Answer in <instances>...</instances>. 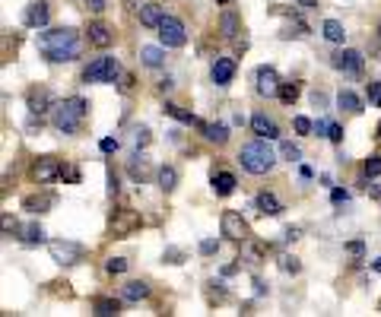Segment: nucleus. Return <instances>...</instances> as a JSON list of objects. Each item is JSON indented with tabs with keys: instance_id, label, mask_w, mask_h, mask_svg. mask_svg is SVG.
I'll use <instances>...</instances> for the list:
<instances>
[{
	"instance_id": "obj_30",
	"label": "nucleus",
	"mask_w": 381,
	"mask_h": 317,
	"mask_svg": "<svg viewBox=\"0 0 381 317\" xmlns=\"http://www.w3.org/2000/svg\"><path fill=\"white\" fill-rule=\"evenodd\" d=\"M321 29H324V38H328L330 45H344V42H346V29H344V23H337V19H328V23H324Z\"/></svg>"
},
{
	"instance_id": "obj_56",
	"label": "nucleus",
	"mask_w": 381,
	"mask_h": 317,
	"mask_svg": "<svg viewBox=\"0 0 381 317\" xmlns=\"http://www.w3.org/2000/svg\"><path fill=\"white\" fill-rule=\"evenodd\" d=\"M3 232H7V235H10V232H16V222L10 219V216H3Z\"/></svg>"
},
{
	"instance_id": "obj_48",
	"label": "nucleus",
	"mask_w": 381,
	"mask_h": 317,
	"mask_svg": "<svg viewBox=\"0 0 381 317\" xmlns=\"http://www.w3.org/2000/svg\"><path fill=\"white\" fill-rule=\"evenodd\" d=\"M328 140H330V143H340V140H344V127H340V124H330V127H328Z\"/></svg>"
},
{
	"instance_id": "obj_7",
	"label": "nucleus",
	"mask_w": 381,
	"mask_h": 317,
	"mask_svg": "<svg viewBox=\"0 0 381 317\" xmlns=\"http://www.w3.org/2000/svg\"><path fill=\"white\" fill-rule=\"evenodd\" d=\"M159 42H162L165 48H185L187 32L178 16H172V13L162 16V23H159Z\"/></svg>"
},
{
	"instance_id": "obj_20",
	"label": "nucleus",
	"mask_w": 381,
	"mask_h": 317,
	"mask_svg": "<svg viewBox=\"0 0 381 317\" xmlns=\"http://www.w3.org/2000/svg\"><path fill=\"white\" fill-rule=\"evenodd\" d=\"M210 184H213V194L217 197H229L239 181H235V174L232 172H223V168H219V172L210 174Z\"/></svg>"
},
{
	"instance_id": "obj_40",
	"label": "nucleus",
	"mask_w": 381,
	"mask_h": 317,
	"mask_svg": "<svg viewBox=\"0 0 381 317\" xmlns=\"http://www.w3.org/2000/svg\"><path fill=\"white\" fill-rule=\"evenodd\" d=\"M124 270H127V260H124V257H108V260H105V273L118 276V273H124Z\"/></svg>"
},
{
	"instance_id": "obj_22",
	"label": "nucleus",
	"mask_w": 381,
	"mask_h": 317,
	"mask_svg": "<svg viewBox=\"0 0 381 317\" xmlns=\"http://www.w3.org/2000/svg\"><path fill=\"white\" fill-rule=\"evenodd\" d=\"M121 298L124 302H143V298H150V286L143 280H130L121 286Z\"/></svg>"
},
{
	"instance_id": "obj_45",
	"label": "nucleus",
	"mask_w": 381,
	"mask_h": 317,
	"mask_svg": "<svg viewBox=\"0 0 381 317\" xmlns=\"http://www.w3.org/2000/svg\"><path fill=\"white\" fill-rule=\"evenodd\" d=\"M60 178H64V181H70V184H80V168L64 165V168H60Z\"/></svg>"
},
{
	"instance_id": "obj_49",
	"label": "nucleus",
	"mask_w": 381,
	"mask_h": 317,
	"mask_svg": "<svg viewBox=\"0 0 381 317\" xmlns=\"http://www.w3.org/2000/svg\"><path fill=\"white\" fill-rule=\"evenodd\" d=\"M330 200H334L337 206H340V203H350V194H346V190H340V188H334V190H330Z\"/></svg>"
},
{
	"instance_id": "obj_32",
	"label": "nucleus",
	"mask_w": 381,
	"mask_h": 317,
	"mask_svg": "<svg viewBox=\"0 0 381 317\" xmlns=\"http://www.w3.org/2000/svg\"><path fill=\"white\" fill-rule=\"evenodd\" d=\"M308 32H312V29H308V23H302L299 16H296V19H292V23L280 32V38H305Z\"/></svg>"
},
{
	"instance_id": "obj_27",
	"label": "nucleus",
	"mask_w": 381,
	"mask_h": 317,
	"mask_svg": "<svg viewBox=\"0 0 381 317\" xmlns=\"http://www.w3.org/2000/svg\"><path fill=\"white\" fill-rule=\"evenodd\" d=\"M19 242H23L26 248H35V244L45 242V232H42V226H38V222H29V226L19 228Z\"/></svg>"
},
{
	"instance_id": "obj_46",
	"label": "nucleus",
	"mask_w": 381,
	"mask_h": 317,
	"mask_svg": "<svg viewBox=\"0 0 381 317\" xmlns=\"http://www.w3.org/2000/svg\"><path fill=\"white\" fill-rule=\"evenodd\" d=\"M118 89L127 96V92L134 89V76H130V73H121V76H118Z\"/></svg>"
},
{
	"instance_id": "obj_44",
	"label": "nucleus",
	"mask_w": 381,
	"mask_h": 317,
	"mask_svg": "<svg viewBox=\"0 0 381 317\" xmlns=\"http://www.w3.org/2000/svg\"><path fill=\"white\" fill-rule=\"evenodd\" d=\"M292 127H296V134H302V136H308L314 130V124L308 121V118H296V121H292Z\"/></svg>"
},
{
	"instance_id": "obj_12",
	"label": "nucleus",
	"mask_w": 381,
	"mask_h": 317,
	"mask_svg": "<svg viewBox=\"0 0 381 317\" xmlns=\"http://www.w3.org/2000/svg\"><path fill=\"white\" fill-rule=\"evenodd\" d=\"M60 162L54 156H42L35 158V165H32V178H35V184H51L60 178Z\"/></svg>"
},
{
	"instance_id": "obj_35",
	"label": "nucleus",
	"mask_w": 381,
	"mask_h": 317,
	"mask_svg": "<svg viewBox=\"0 0 381 317\" xmlns=\"http://www.w3.org/2000/svg\"><path fill=\"white\" fill-rule=\"evenodd\" d=\"M280 270H283L286 276H299V273H302V260H299V257H292V254H283V257H280Z\"/></svg>"
},
{
	"instance_id": "obj_53",
	"label": "nucleus",
	"mask_w": 381,
	"mask_h": 317,
	"mask_svg": "<svg viewBox=\"0 0 381 317\" xmlns=\"http://www.w3.org/2000/svg\"><path fill=\"white\" fill-rule=\"evenodd\" d=\"M156 89H159V96H169V92L175 89V83H172V80H159Z\"/></svg>"
},
{
	"instance_id": "obj_13",
	"label": "nucleus",
	"mask_w": 381,
	"mask_h": 317,
	"mask_svg": "<svg viewBox=\"0 0 381 317\" xmlns=\"http://www.w3.org/2000/svg\"><path fill=\"white\" fill-rule=\"evenodd\" d=\"M26 26H29V29H45L48 23H51V7H48L45 0H35V3H29V7H26Z\"/></svg>"
},
{
	"instance_id": "obj_36",
	"label": "nucleus",
	"mask_w": 381,
	"mask_h": 317,
	"mask_svg": "<svg viewBox=\"0 0 381 317\" xmlns=\"http://www.w3.org/2000/svg\"><path fill=\"white\" fill-rule=\"evenodd\" d=\"M127 168H130V174H134V178H146V158L140 156V152H134V156H130V162H127Z\"/></svg>"
},
{
	"instance_id": "obj_39",
	"label": "nucleus",
	"mask_w": 381,
	"mask_h": 317,
	"mask_svg": "<svg viewBox=\"0 0 381 317\" xmlns=\"http://www.w3.org/2000/svg\"><path fill=\"white\" fill-rule=\"evenodd\" d=\"M130 140H134L137 150H143V146H150V127L146 124H140V127H134V134H130Z\"/></svg>"
},
{
	"instance_id": "obj_1",
	"label": "nucleus",
	"mask_w": 381,
	"mask_h": 317,
	"mask_svg": "<svg viewBox=\"0 0 381 317\" xmlns=\"http://www.w3.org/2000/svg\"><path fill=\"white\" fill-rule=\"evenodd\" d=\"M38 48L51 64H70L83 54V42L80 32L70 29V26H60V29H48L38 35Z\"/></svg>"
},
{
	"instance_id": "obj_9",
	"label": "nucleus",
	"mask_w": 381,
	"mask_h": 317,
	"mask_svg": "<svg viewBox=\"0 0 381 317\" xmlns=\"http://www.w3.org/2000/svg\"><path fill=\"white\" fill-rule=\"evenodd\" d=\"M219 228H223L226 238H232V242H245V238H251V228H248V222L242 219V212L235 210H226L223 219H219Z\"/></svg>"
},
{
	"instance_id": "obj_51",
	"label": "nucleus",
	"mask_w": 381,
	"mask_h": 317,
	"mask_svg": "<svg viewBox=\"0 0 381 317\" xmlns=\"http://www.w3.org/2000/svg\"><path fill=\"white\" fill-rule=\"evenodd\" d=\"M118 190H121V184H118V174H115L112 168H108V194L115 197V194H118Z\"/></svg>"
},
{
	"instance_id": "obj_62",
	"label": "nucleus",
	"mask_w": 381,
	"mask_h": 317,
	"mask_svg": "<svg viewBox=\"0 0 381 317\" xmlns=\"http://www.w3.org/2000/svg\"><path fill=\"white\" fill-rule=\"evenodd\" d=\"M378 38H381V23H378Z\"/></svg>"
},
{
	"instance_id": "obj_37",
	"label": "nucleus",
	"mask_w": 381,
	"mask_h": 317,
	"mask_svg": "<svg viewBox=\"0 0 381 317\" xmlns=\"http://www.w3.org/2000/svg\"><path fill=\"white\" fill-rule=\"evenodd\" d=\"M280 156H283L286 162H302V150L296 143H289V140H283V143H280Z\"/></svg>"
},
{
	"instance_id": "obj_31",
	"label": "nucleus",
	"mask_w": 381,
	"mask_h": 317,
	"mask_svg": "<svg viewBox=\"0 0 381 317\" xmlns=\"http://www.w3.org/2000/svg\"><path fill=\"white\" fill-rule=\"evenodd\" d=\"M280 102H283L286 108L289 105H296V102H299V83H280Z\"/></svg>"
},
{
	"instance_id": "obj_33",
	"label": "nucleus",
	"mask_w": 381,
	"mask_h": 317,
	"mask_svg": "<svg viewBox=\"0 0 381 317\" xmlns=\"http://www.w3.org/2000/svg\"><path fill=\"white\" fill-rule=\"evenodd\" d=\"M48 206H51V197H48V194L26 197V200H23V210H29V212H48Z\"/></svg>"
},
{
	"instance_id": "obj_24",
	"label": "nucleus",
	"mask_w": 381,
	"mask_h": 317,
	"mask_svg": "<svg viewBox=\"0 0 381 317\" xmlns=\"http://www.w3.org/2000/svg\"><path fill=\"white\" fill-rule=\"evenodd\" d=\"M239 32H242V19L232 10H226L223 16H219V35L223 38H239Z\"/></svg>"
},
{
	"instance_id": "obj_47",
	"label": "nucleus",
	"mask_w": 381,
	"mask_h": 317,
	"mask_svg": "<svg viewBox=\"0 0 381 317\" xmlns=\"http://www.w3.org/2000/svg\"><path fill=\"white\" fill-rule=\"evenodd\" d=\"M312 105H314V108H328V92H324V89H314V92H312Z\"/></svg>"
},
{
	"instance_id": "obj_26",
	"label": "nucleus",
	"mask_w": 381,
	"mask_h": 317,
	"mask_svg": "<svg viewBox=\"0 0 381 317\" xmlns=\"http://www.w3.org/2000/svg\"><path fill=\"white\" fill-rule=\"evenodd\" d=\"M162 111L169 114V118H175V121H181V124H187V127H201V121H197L191 111H185L181 105H175V102H165L162 105Z\"/></svg>"
},
{
	"instance_id": "obj_15",
	"label": "nucleus",
	"mask_w": 381,
	"mask_h": 317,
	"mask_svg": "<svg viewBox=\"0 0 381 317\" xmlns=\"http://www.w3.org/2000/svg\"><path fill=\"white\" fill-rule=\"evenodd\" d=\"M86 38H90V45L92 48H112L115 45V32L112 26H105V23H90V29H86Z\"/></svg>"
},
{
	"instance_id": "obj_2",
	"label": "nucleus",
	"mask_w": 381,
	"mask_h": 317,
	"mask_svg": "<svg viewBox=\"0 0 381 317\" xmlns=\"http://www.w3.org/2000/svg\"><path fill=\"white\" fill-rule=\"evenodd\" d=\"M86 114H90V102L83 96H70V98H60V102H54L51 108V124L54 130H60V134H76V130L83 127V121H86Z\"/></svg>"
},
{
	"instance_id": "obj_18",
	"label": "nucleus",
	"mask_w": 381,
	"mask_h": 317,
	"mask_svg": "<svg viewBox=\"0 0 381 317\" xmlns=\"http://www.w3.org/2000/svg\"><path fill=\"white\" fill-rule=\"evenodd\" d=\"M201 136L207 140V143H217V146H226L229 143V127L219 121H201Z\"/></svg>"
},
{
	"instance_id": "obj_14",
	"label": "nucleus",
	"mask_w": 381,
	"mask_h": 317,
	"mask_svg": "<svg viewBox=\"0 0 381 317\" xmlns=\"http://www.w3.org/2000/svg\"><path fill=\"white\" fill-rule=\"evenodd\" d=\"M239 260H245V264H251V266L264 264V260H267V244L257 242V238H245V242H242Z\"/></svg>"
},
{
	"instance_id": "obj_50",
	"label": "nucleus",
	"mask_w": 381,
	"mask_h": 317,
	"mask_svg": "<svg viewBox=\"0 0 381 317\" xmlns=\"http://www.w3.org/2000/svg\"><path fill=\"white\" fill-rule=\"evenodd\" d=\"M346 254L362 257V254H366V244H362V242H350V244H346Z\"/></svg>"
},
{
	"instance_id": "obj_57",
	"label": "nucleus",
	"mask_w": 381,
	"mask_h": 317,
	"mask_svg": "<svg viewBox=\"0 0 381 317\" xmlns=\"http://www.w3.org/2000/svg\"><path fill=\"white\" fill-rule=\"evenodd\" d=\"M254 292H257V295H264V292H267V286H264L261 280H254Z\"/></svg>"
},
{
	"instance_id": "obj_4",
	"label": "nucleus",
	"mask_w": 381,
	"mask_h": 317,
	"mask_svg": "<svg viewBox=\"0 0 381 317\" xmlns=\"http://www.w3.org/2000/svg\"><path fill=\"white\" fill-rule=\"evenodd\" d=\"M121 73L124 70H121L118 57H96L83 67V83H118Z\"/></svg>"
},
{
	"instance_id": "obj_34",
	"label": "nucleus",
	"mask_w": 381,
	"mask_h": 317,
	"mask_svg": "<svg viewBox=\"0 0 381 317\" xmlns=\"http://www.w3.org/2000/svg\"><path fill=\"white\" fill-rule=\"evenodd\" d=\"M226 298H229V292H226L223 282H217V280L207 282V302H210V305H223Z\"/></svg>"
},
{
	"instance_id": "obj_58",
	"label": "nucleus",
	"mask_w": 381,
	"mask_h": 317,
	"mask_svg": "<svg viewBox=\"0 0 381 317\" xmlns=\"http://www.w3.org/2000/svg\"><path fill=\"white\" fill-rule=\"evenodd\" d=\"M299 7H305V10H312V7H318V0H299Z\"/></svg>"
},
{
	"instance_id": "obj_3",
	"label": "nucleus",
	"mask_w": 381,
	"mask_h": 317,
	"mask_svg": "<svg viewBox=\"0 0 381 317\" xmlns=\"http://www.w3.org/2000/svg\"><path fill=\"white\" fill-rule=\"evenodd\" d=\"M239 162H242V168L251 174H267L277 165V156H273V150L267 146V140L257 136V140H251V143H245L239 150Z\"/></svg>"
},
{
	"instance_id": "obj_17",
	"label": "nucleus",
	"mask_w": 381,
	"mask_h": 317,
	"mask_svg": "<svg viewBox=\"0 0 381 317\" xmlns=\"http://www.w3.org/2000/svg\"><path fill=\"white\" fill-rule=\"evenodd\" d=\"M137 16H140V23L146 26V29H159V23H162V16H165V7L156 3V0H146V3H140Z\"/></svg>"
},
{
	"instance_id": "obj_16",
	"label": "nucleus",
	"mask_w": 381,
	"mask_h": 317,
	"mask_svg": "<svg viewBox=\"0 0 381 317\" xmlns=\"http://www.w3.org/2000/svg\"><path fill=\"white\" fill-rule=\"evenodd\" d=\"M232 76H235V61H232V57H217L213 67H210V80L217 86H229Z\"/></svg>"
},
{
	"instance_id": "obj_52",
	"label": "nucleus",
	"mask_w": 381,
	"mask_h": 317,
	"mask_svg": "<svg viewBox=\"0 0 381 317\" xmlns=\"http://www.w3.org/2000/svg\"><path fill=\"white\" fill-rule=\"evenodd\" d=\"M99 146H102V152H115V150H118V140H115V136H105Z\"/></svg>"
},
{
	"instance_id": "obj_25",
	"label": "nucleus",
	"mask_w": 381,
	"mask_h": 317,
	"mask_svg": "<svg viewBox=\"0 0 381 317\" xmlns=\"http://www.w3.org/2000/svg\"><path fill=\"white\" fill-rule=\"evenodd\" d=\"M121 302H124V298H96V302H92V314L118 317L121 314Z\"/></svg>"
},
{
	"instance_id": "obj_5",
	"label": "nucleus",
	"mask_w": 381,
	"mask_h": 317,
	"mask_svg": "<svg viewBox=\"0 0 381 317\" xmlns=\"http://www.w3.org/2000/svg\"><path fill=\"white\" fill-rule=\"evenodd\" d=\"M48 251H51V260L60 266H74L86 257V248L80 242H67V238H58V242H48Z\"/></svg>"
},
{
	"instance_id": "obj_61",
	"label": "nucleus",
	"mask_w": 381,
	"mask_h": 317,
	"mask_svg": "<svg viewBox=\"0 0 381 317\" xmlns=\"http://www.w3.org/2000/svg\"><path fill=\"white\" fill-rule=\"evenodd\" d=\"M217 3H229V0H217Z\"/></svg>"
},
{
	"instance_id": "obj_42",
	"label": "nucleus",
	"mask_w": 381,
	"mask_h": 317,
	"mask_svg": "<svg viewBox=\"0 0 381 317\" xmlns=\"http://www.w3.org/2000/svg\"><path fill=\"white\" fill-rule=\"evenodd\" d=\"M201 254L203 257L219 254V242H217V238H203V242H201Z\"/></svg>"
},
{
	"instance_id": "obj_6",
	"label": "nucleus",
	"mask_w": 381,
	"mask_h": 317,
	"mask_svg": "<svg viewBox=\"0 0 381 317\" xmlns=\"http://www.w3.org/2000/svg\"><path fill=\"white\" fill-rule=\"evenodd\" d=\"M137 228H140V212L127 210V206L115 210L112 219H108V235H112V238H127V235H134Z\"/></svg>"
},
{
	"instance_id": "obj_59",
	"label": "nucleus",
	"mask_w": 381,
	"mask_h": 317,
	"mask_svg": "<svg viewBox=\"0 0 381 317\" xmlns=\"http://www.w3.org/2000/svg\"><path fill=\"white\" fill-rule=\"evenodd\" d=\"M372 270H375V273H381V257H378V260H375V264H372Z\"/></svg>"
},
{
	"instance_id": "obj_19",
	"label": "nucleus",
	"mask_w": 381,
	"mask_h": 317,
	"mask_svg": "<svg viewBox=\"0 0 381 317\" xmlns=\"http://www.w3.org/2000/svg\"><path fill=\"white\" fill-rule=\"evenodd\" d=\"M251 130L261 136V140H277V136H280L277 121L267 118V114H254V118H251Z\"/></svg>"
},
{
	"instance_id": "obj_54",
	"label": "nucleus",
	"mask_w": 381,
	"mask_h": 317,
	"mask_svg": "<svg viewBox=\"0 0 381 317\" xmlns=\"http://www.w3.org/2000/svg\"><path fill=\"white\" fill-rule=\"evenodd\" d=\"M283 238H286V242H299V238H302V228H286Z\"/></svg>"
},
{
	"instance_id": "obj_55",
	"label": "nucleus",
	"mask_w": 381,
	"mask_h": 317,
	"mask_svg": "<svg viewBox=\"0 0 381 317\" xmlns=\"http://www.w3.org/2000/svg\"><path fill=\"white\" fill-rule=\"evenodd\" d=\"M328 127H330V121H318V124H314V134H318V136H328Z\"/></svg>"
},
{
	"instance_id": "obj_8",
	"label": "nucleus",
	"mask_w": 381,
	"mask_h": 317,
	"mask_svg": "<svg viewBox=\"0 0 381 317\" xmlns=\"http://www.w3.org/2000/svg\"><path fill=\"white\" fill-rule=\"evenodd\" d=\"M330 64H334V70H340V73H346V76H362L366 57L359 51H353V48H344V51L330 54Z\"/></svg>"
},
{
	"instance_id": "obj_23",
	"label": "nucleus",
	"mask_w": 381,
	"mask_h": 317,
	"mask_svg": "<svg viewBox=\"0 0 381 317\" xmlns=\"http://www.w3.org/2000/svg\"><path fill=\"white\" fill-rule=\"evenodd\" d=\"M140 64H143V67H153V70L162 67V64H165V45H162V48L143 45V48H140Z\"/></svg>"
},
{
	"instance_id": "obj_28",
	"label": "nucleus",
	"mask_w": 381,
	"mask_h": 317,
	"mask_svg": "<svg viewBox=\"0 0 381 317\" xmlns=\"http://www.w3.org/2000/svg\"><path fill=\"white\" fill-rule=\"evenodd\" d=\"M175 188H178V168L162 165L159 168V190H162V194H172Z\"/></svg>"
},
{
	"instance_id": "obj_41",
	"label": "nucleus",
	"mask_w": 381,
	"mask_h": 317,
	"mask_svg": "<svg viewBox=\"0 0 381 317\" xmlns=\"http://www.w3.org/2000/svg\"><path fill=\"white\" fill-rule=\"evenodd\" d=\"M162 260H165V264H185V251H181V248H165Z\"/></svg>"
},
{
	"instance_id": "obj_60",
	"label": "nucleus",
	"mask_w": 381,
	"mask_h": 317,
	"mask_svg": "<svg viewBox=\"0 0 381 317\" xmlns=\"http://www.w3.org/2000/svg\"><path fill=\"white\" fill-rule=\"evenodd\" d=\"M378 140H381V124H378Z\"/></svg>"
},
{
	"instance_id": "obj_43",
	"label": "nucleus",
	"mask_w": 381,
	"mask_h": 317,
	"mask_svg": "<svg viewBox=\"0 0 381 317\" xmlns=\"http://www.w3.org/2000/svg\"><path fill=\"white\" fill-rule=\"evenodd\" d=\"M366 92H369V102H372L375 108H381V83H369Z\"/></svg>"
},
{
	"instance_id": "obj_38",
	"label": "nucleus",
	"mask_w": 381,
	"mask_h": 317,
	"mask_svg": "<svg viewBox=\"0 0 381 317\" xmlns=\"http://www.w3.org/2000/svg\"><path fill=\"white\" fill-rule=\"evenodd\" d=\"M362 174H366V178L381 174V152H375V156H369L366 162H362Z\"/></svg>"
},
{
	"instance_id": "obj_10",
	"label": "nucleus",
	"mask_w": 381,
	"mask_h": 317,
	"mask_svg": "<svg viewBox=\"0 0 381 317\" xmlns=\"http://www.w3.org/2000/svg\"><path fill=\"white\" fill-rule=\"evenodd\" d=\"M26 105H29V114H35V118H45V114L54 108L51 89H45V86H32V89L26 92Z\"/></svg>"
},
{
	"instance_id": "obj_29",
	"label": "nucleus",
	"mask_w": 381,
	"mask_h": 317,
	"mask_svg": "<svg viewBox=\"0 0 381 317\" xmlns=\"http://www.w3.org/2000/svg\"><path fill=\"white\" fill-rule=\"evenodd\" d=\"M337 105L344 108V111H350V114H359V111H362V98H359L356 92H350V89H340Z\"/></svg>"
},
{
	"instance_id": "obj_11",
	"label": "nucleus",
	"mask_w": 381,
	"mask_h": 317,
	"mask_svg": "<svg viewBox=\"0 0 381 317\" xmlns=\"http://www.w3.org/2000/svg\"><path fill=\"white\" fill-rule=\"evenodd\" d=\"M254 80H257L254 89H257V96H261V98L280 96V76H277V70H273V67H267V64L257 67V70H254Z\"/></svg>"
},
{
	"instance_id": "obj_21",
	"label": "nucleus",
	"mask_w": 381,
	"mask_h": 317,
	"mask_svg": "<svg viewBox=\"0 0 381 317\" xmlns=\"http://www.w3.org/2000/svg\"><path fill=\"white\" fill-rule=\"evenodd\" d=\"M254 206H257V212H264V216H280V212H283V203H280L270 190H261V194L254 197Z\"/></svg>"
}]
</instances>
